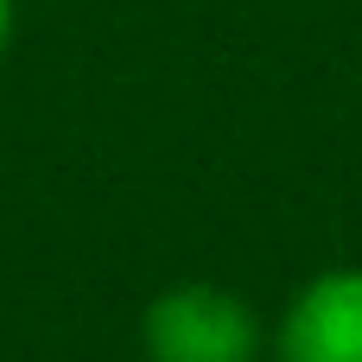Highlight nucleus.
<instances>
[{"label":"nucleus","instance_id":"1","mask_svg":"<svg viewBox=\"0 0 362 362\" xmlns=\"http://www.w3.org/2000/svg\"><path fill=\"white\" fill-rule=\"evenodd\" d=\"M140 350L146 362H261V318L242 293L185 280L146 305Z\"/></svg>","mask_w":362,"mask_h":362},{"label":"nucleus","instance_id":"2","mask_svg":"<svg viewBox=\"0 0 362 362\" xmlns=\"http://www.w3.org/2000/svg\"><path fill=\"white\" fill-rule=\"evenodd\" d=\"M280 362H362V267L305 280L274 331Z\"/></svg>","mask_w":362,"mask_h":362},{"label":"nucleus","instance_id":"3","mask_svg":"<svg viewBox=\"0 0 362 362\" xmlns=\"http://www.w3.org/2000/svg\"><path fill=\"white\" fill-rule=\"evenodd\" d=\"M13 13H19V0H0V57H6V45H13Z\"/></svg>","mask_w":362,"mask_h":362}]
</instances>
